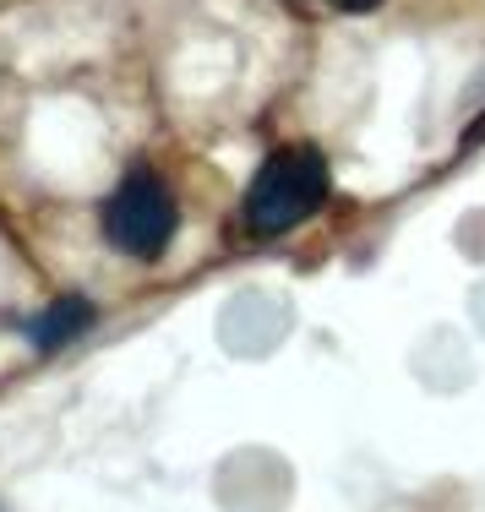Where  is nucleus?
I'll use <instances>...</instances> for the list:
<instances>
[{"label": "nucleus", "mask_w": 485, "mask_h": 512, "mask_svg": "<svg viewBox=\"0 0 485 512\" xmlns=\"http://www.w3.org/2000/svg\"><path fill=\"white\" fill-rule=\"evenodd\" d=\"M327 202V164L317 148H278L251 175L240 218L251 235H289Z\"/></svg>", "instance_id": "1"}, {"label": "nucleus", "mask_w": 485, "mask_h": 512, "mask_svg": "<svg viewBox=\"0 0 485 512\" xmlns=\"http://www.w3.org/2000/svg\"><path fill=\"white\" fill-rule=\"evenodd\" d=\"M180 229V207L153 169H131L104 202V240L131 262H159Z\"/></svg>", "instance_id": "2"}, {"label": "nucleus", "mask_w": 485, "mask_h": 512, "mask_svg": "<svg viewBox=\"0 0 485 512\" xmlns=\"http://www.w3.org/2000/svg\"><path fill=\"white\" fill-rule=\"evenodd\" d=\"M93 327V300H55V306H44L39 316L28 322V344L39 349V355H55V349L77 344L82 333Z\"/></svg>", "instance_id": "3"}, {"label": "nucleus", "mask_w": 485, "mask_h": 512, "mask_svg": "<svg viewBox=\"0 0 485 512\" xmlns=\"http://www.w3.org/2000/svg\"><path fill=\"white\" fill-rule=\"evenodd\" d=\"M333 6H344V11H371V6H382V0H333Z\"/></svg>", "instance_id": "4"}]
</instances>
